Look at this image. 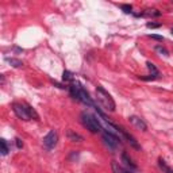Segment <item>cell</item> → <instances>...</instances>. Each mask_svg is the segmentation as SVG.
<instances>
[{"mask_svg": "<svg viewBox=\"0 0 173 173\" xmlns=\"http://www.w3.org/2000/svg\"><path fill=\"white\" fill-rule=\"evenodd\" d=\"M103 141H104L106 146L108 147L110 150L114 152V150L116 149V146H118V143L121 142V138H118L115 134H112V133L104 131V133H103Z\"/></svg>", "mask_w": 173, "mask_h": 173, "instance_id": "3957f363", "label": "cell"}, {"mask_svg": "<svg viewBox=\"0 0 173 173\" xmlns=\"http://www.w3.org/2000/svg\"><path fill=\"white\" fill-rule=\"evenodd\" d=\"M128 121H130V123L135 126L137 128H139V130H142V131H146L147 130V126L146 123L143 122V119H141L139 116H135V115H131L130 118H128Z\"/></svg>", "mask_w": 173, "mask_h": 173, "instance_id": "ba28073f", "label": "cell"}, {"mask_svg": "<svg viewBox=\"0 0 173 173\" xmlns=\"http://www.w3.org/2000/svg\"><path fill=\"white\" fill-rule=\"evenodd\" d=\"M158 77V76H156V74H150V76H146V77H143V76H141V80H145V81H149V80H156V78Z\"/></svg>", "mask_w": 173, "mask_h": 173, "instance_id": "44dd1931", "label": "cell"}, {"mask_svg": "<svg viewBox=\"0 0 173 173\" xmlns=\"http://www.w3.org/2000/svg\"><path fill=\"white\" fill-rule=\"evenodd\" d=\"M121 8L126 12V14H131V12H133V7H131L130 4H122Z\"/></svg>", "mask_w": 173, "mask_h": 173, "instance_id": "d6986e66", "label": "cell"}, {"mask_svg": "<svg viewBox=\"0 0 173 173\" xmlns=\"http://www.w3.org/2000/svg\"><path fill=\"white\" fill-rule=\"evenodd\" d=\"M146 67L149 69L150 72H152V74H156V76H158V70H157L156 65L153 64V62H146Z\"/></svg>", "mask_w": 173, "mask_h": 173, "instance_id": "ac0fdd59", "label": "cell"}, {"mask_svg": "<svg viewBox=\"0 0 173 173\" xmlns=\"http://www.w3.org/2000/svg\"><path fill=\"white\" fill-rule=\"evenodd\" d=\"M0 145H2V154L3 156H7L10 149H8V145H7V141L5 139H0Z\"/></svg>", "mask_w": 173, "mask_h": 173, "instance_id": "2e32d148", "label": "cell"}, {"mask_svg": "<svg viewBox=\"0 0 173 173\" xmlns=\"http://www.w3.org/2000/svg\"><path fill=\"white\" fill-rule=\"evenodd\" d=\"M111 168H112V171H114V173H124V169L122 168V166L119 165L116 161L111 162Z\"/></svg>", "mask_w": 173, "mask_h": 173, "instance_id": "9a60e30c", "label": "cell"}, {"mask_svg": "<svg viewBox=\"0 0 173 173\" xmlns=\"http://www.w3.org/2000/svg\"><path fill=\"white\" fill-rule=\"evenodd\" d=\"M12 110H14L15 115L22 121H30V115L27 112L26 104H20V103H14L12 104Z\"/></svg>", "mask_w": 173, "mask_h": 173, "instance_id": "277c9868", "label": "cell"}, {"mask_svg": "<svg viewBox=\"0 0 173 173\" xmlns=\"http://www.w3.org/2000/svg\"><path fill=\"white\" fill-rule=\"evenodd\" d=\"M77 100H78V102H81V103H84V104L89 106V107H93V106H95V104H93V102H92V99H91L89 93H88L87 91L84 89L83 87H81V84H80V87H78V96H77Z\"/></svg>", "mask_w": 173, "mask_h": 173, "instance_id": "8992f818", "label": "cell"}, {"mask_svg": "<svg viewBox=\"0 0 173 173\" xmlns=\"http://www.w3.org/2000/svg\"><path fill=\"white\" fill-rule=\"evenodd\" d=\"M172 33H173V30H172Z\"/></svg>", "mask_w": 173, "mask_h": 173, "instance_id": "484cf974", "label": "cell"}, {"mask_svg": "<svg viewBox=\"0 0 173 173\" xmlns=\"http://www.w3.org/2000/svg\"><path fill=\"white\" fill-rule=\"evenodd\" d=\"M15 142H16V146L19 147V149H20V147H23V142L20 141V138H16V139H15Z\"/></svg>", "mask_w": 173, "mask_h": 173, "instance_id": "cb8c5ba5", "label": "cell"}, {"mask_svg": "<svg viewBox=\"0 0 173 173\" xmlns=\"http://www.w3.org/2000/svg\"><path fill=\"white\" fill-rule=\"evenodd\" d=\"M67 137L69 141H72V142H81L83 141V137H81L80 134L74 133L73 130H68L67 131Z\"/></svg>", "mask_w": 173, "mask_h": 173, "instance_id": "30bf717a", "label": "cell"}, {"mask_svg": "<svg viewBox=\"0 0 173 173\" xmlns=\"http://www.w3.org/2000/svg\"><path fill=\"white\" fill-rule=\"evenodd\" d=\"M115 128H116V131H118V133H121V134H122V135H123V137L126 138V139H127L128 142H130V145L134 147V149H137V150H139V149H141V146H139V143L137 142V139H135V138H134L131 134H128L127 131L124 130V128L119 127V126H115Z\"/></svg>", "mask_w": 173, "mask_h": 173, "instance_id": "52a82bcc", "label": "cell"}, {"mask_svg": "<svg viewBox=\"0 0 173 173\" xmlns=\"http://www.w3.org/2000/svg\"><path fill=\"white\" fill-rule=\"evenodd\" d=\"M124 173H133V172H130V171H124Z\"/></svg>", "mask_w": 173, "mask_h": 173, "instance_id": "d4e9b609", "label": "cell"}, {"mask_svg": "<svg viewBox=\"0 0 173 173\" xmlns=\"http://www.w3.org/2000/svg\"><path fill=\"white\" fill-rule=\"evenodd\" d=\"M150 38H153V39H156V41H164V37L162 35H157V34H150Z\"/></svg>", "mask_w": 173, "mask_h": 173, "instance_id": "7402d4cb", "label": "cell"}, {"mask_svg": "<svg viewBox=\"0 0 173 173\" xmlns=\"http://www.w3.org/2000/svg\"><path fill=\"white\" fill-rule=\"evenodd\" d=\"M81 121H83V124L87 127V130H89L91 133H99L100 130H103L102 126H100L99 119H96L93 115H89L87 112H83L81 114Z\"/></svg>", "mask_w": 173, "mask_h": 173, "instance_id": "7a4b0ae2", "label": "cell"}, {"mask_svg": "<svg viewBox=\"0 0 173 173\" xmlns=\"http://www.w3.org/2000/svg\"><path fill=\"white\" fill-rule=\"evenodd\" d=\"M5 61H7L8 64H10L11 67H14V68H20L22 65H23V62H22L20 59H18V58H10V57H7V58H5Z\"/></svg>", "mask_w": 173, "mask_h": 173, "instance_id": "8fae6325", "label": "cell"}, {"mask_svg": "<svg viewBox=\"0 0 173 173\" xmlns=\"http://www.w3.org/2000/svg\"><path fill=\"white\" fill-rule=\"evenodd\" d=\"M158 166L161 168V171H162L164 173H173V169L169 168V166L166 165V162L164 161L162 158H160V160H158Z\"/></svg>", "mask_w": 173, "mask_h": 173, "instance_id": "7c38bea8", "label": "cell"}, {"mask_svg": "<svg viewBox=\"0 0 173 173\" xmlns=\"http://www.w3.org/2000/svg\"><path fill=\"white\" fill-rule=\"evenodd\" d=\"M122 162H123V164H124L126 166H127L128 169H131V171H134V169H137V165H135V164L133 162V160H131L130 157L127 156V153H126V152L122 153Z\"/></svg>", "mask_w": 173, "mask_h": 173, "instance_id": "9c48e42d", "label": "cell"}, {"mask_svg": "<svg viewBox=\"0 0 173 173\" xmlns=\"http://www.w3.org/2000/svg\"><path fill=\"white\" fill-rule=\"evenodd\" d=\"M57 141H58V135L56 133L54 130L49 131L48 135H45L43 137V146L46 147V149H53V147L57 145Z\"/></svg>", "mask_w": 173, "mask_h": 173, "instance_id": "5b68a950", "label": "cell"}, {"mask_svg": "<svg viewBox=\"0 0 173 173\" xmlns=\"http://www.w3.org/2000/svg\"><path fill=\"white\" fill-rule=\"evenodd\" d=\"M146 26L149 27V29H158V27L161 26V24H160V23H147Z\"/></svg>", "mask_w": 173, "mask_h": 173, "instance_id": "603a6c76", "label": "cell"}, {"mask_svg": "<svg viewBox=\"0 0 173 173\" xmlns=\"http://www.w3.org/2000/svg\"><path fill=\"white\" fill-rule=\"evenodd\" d=\"M26 108H27V112H29V115H30V119H35V121H39V115L37 114V111L33 108V107L29 106V104H26Z\"/></svg>", "mask_w": 173, "mask_h": 173, "instance_id": "5bb4252c", "label": "cell"}, {"mask_svg": "<svg viewBox=\"0 0 173 173\" xmlns=\"http://www.w3.org/2000/svg\"><path fill=\"white\" fill-rule=\"evenodd\" d=\"M62 80L64 81H72V83H73V74H72L69 70H64V73H62Z\"/></svg>", "mask_w": 173, "mask_h": 173, "instance_id": "e0dca14e", "label": "cell"}, {"mask_svg": "<svg viewBox=\"0 0 173 173\" xmlns=\"http://www.w3.org/2000/svg\"><path fill=\"white\" fill-rule=\"evenodd\" d=\"M160 15H161V12L157 11V10H146V12L138 14L137 16H160Z\"/></svg>", "mask_w": 173, "mask_h": 173, "instance_id": "4fadbf2b", "label": "cell"}, {"mask_svg": "<svg viewBox=\"0 0 173 173\" xmlns=\"http://www.w3.org/2000/svg\"><path fill=\"white\" fill-rule=\"evenodd\" d=\"M96 97H97V102L102 104L103 108H106L107 111H110V112L115 111V102H114V99H112L111 95H110V93L107 92L103 87L97 85V88H96Z\"/></svg>", "mask_w": 173, "mask_h": 173, "instance_id": "6da1fadb", "label": "cell"}, {"mask_svg": "<svg viewBox=\"0 0 173 173\" xmlns=\"http://www.w3.org/2000/svg\"><path fill=\"white\" fill-rule=\"evenodd\" d=\"M156 52H158L160 54H164V56H168V50H166L165 48H162V46H156Z\"/></svg>", "mask_w": 173, "mask_h": 173, "instance_id": "ffe728a7", "label": "cell"}]
</instances>
